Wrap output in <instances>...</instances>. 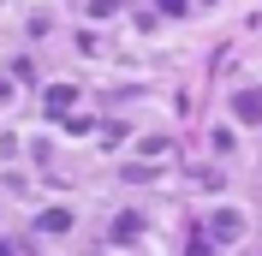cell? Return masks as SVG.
<instances>
[{"mask_svg":"<svg viewBox=\"0 0 262 256\" xmlns=\"http://www.w3.org/2000/svg\"><path fill=\"white\" fill-rule=\"evenodd\" d=\"M232 113H238L245 125H262V90H245V96H232Z\"/></svg>","mask_w":262,"mask_h":256,"instance_id":"7a4b0ae2","label":"cell"},{"mask_svg":"<svg viewBox=\"0 0 262 256\" xmlns=\"http://www.w3.org/2000/svg\"><path fill=\"white\" fill-rule=\"evenodd\" d=\"M196 6H209V0H196Z\"/></svg>","mask_w":262,"mask_h":256,"instance_id":"8992f818","label":"cell"},{"mask_svg":"<svg viewBox=\"0 0 262 256\" xmlns=\"http://www.w3.org/2000/svg\"><path fill=\"white\" fill-rule=\"evenodd\" d=\"M209 232H214V239H238V232H245V221H238V215H232V208H221V215H214V221H209Z\"/></svg>","mask_w":262,"mask_h":256,"instance_id":"3957f363","label":"cell"},{"mask_svg":"<svg viewBox=\"0 0 262 256\" xmlns=\"http://www.w3.org/2000/svg\"><path fill=\"white\" fill-rule=\"evenodd\" d=\"M161 12H167V18H179V12H185V0H161Z\"/></svg>","mask_w":262,"mask_h":256,"instance_id":"5b68a950","label":"cell"},{"mask_svg":"<svg viewBox=\"0 0 262 256\" xmlns=\"http://www.w3.org/2000/svg\"><path fill=\"white\" fill-rule=\"evenodd\" d=\"M42 101H48L54 119H66V113H72V101H78V90H72V83H48V96H42Z\"/></svg>","mask_w":262,"mask_h":256,"instance_id":"6da1fadb","label":"cell"},{"mask_svg":"<svg viewBox=\"0 0 262 256\" xmlns=\"http://www.w3.org/2000/svg\"><path fill=\"white\" fill-rule=\"evenodd\" d=\"M42 226H48V232H66V226H72V208H48V215H42Z\"/></svg>","mask_w":262,"mask_h":256,"instance_id":"277c9868","label":"cell"}]
</instances>
